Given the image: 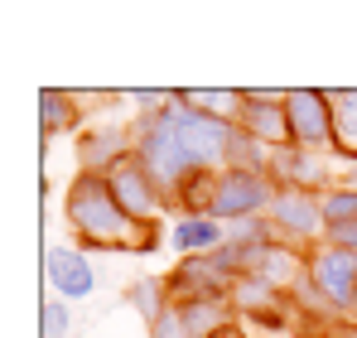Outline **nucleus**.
<instances>
[{"label":"nucleus","instance_id":"a211bd4d","mask_svg":"<svg viewBox=\"0 0 357 338\" xmlns=\"http://www.w3.org/2000/svg\"><path fill=\"white\" fill-rule=\"evenodd\" d=\"M174 309H178V319L188 324L193 338H213L218 329L237 324V304H232V300H183Z\"/></svg>","mask_w":357,"mask_h":338},{"label":"nucleus","instance_id":"a878e982","mask_svg":"<svg viewBox=\"0 0 357 338\" xmlns=\"http://www.w3.org/2000/svg\"><path fill=\"white\" fill-rule=\"evenodd\" d=\"M324 247H338V251H348V256H357V223L324 227Z\"/></svg>","mask_w":357,"mask_h":338},{"label":"nucleus","instance_id":"c85d7f7f","mask_svg":"<svg viewBox=\"0 0 357 338\" xmlns=\"http://www.w3.org/2000/svg\"><path fill=\"white\" fill-rule=\"evenodd\" d=\"M213 338H256V334H251V329H246V324L237 319V324H227V329H218Z\"/></svg>","mask_w":357,"mask_h":338},{"label":"nucleus","instance_id":"7ed1b4c3","mask_svg":"<svg viewBox=\"0 0 357 338\" xmlns=\"http://www.w3.org/2000/svg\"><path fill=\"white\" fill-rule=\"evenodd\" d=\"M275 179L271 174H251V169H222L218 174V198H213V218L218 223H246V218H266L275 203Z\"/></svg>","mask_w":357,"mask_h":338},{"label":"nucleus","instance_id":"bb28decb","mask_svg":"<svg viewBox=\"0 0 357 338\" xmlns=\"http://www.w3.org/2000/svg\"><path fill=\"white\" fill-rule=\"evenodd\" d=\"M309 338H357V324L353 319H333V324H324L319 334H309Z\"/></svg>","mask_w":357,"mask_h":338},{"label":"nucleus","instance_id":"6ab92c4d","mask_svg":"<svg viewBox=\"0 0 357 338\" xmlns=\"http://www.w3.org/2000/svg\"><path fill=\"white\" fill-rule=\"evenodd\" d=\"M126 304H130V309L145 319V329H150V324H155V319L174 304L169 281H165V276H135V281L126 285Z\"/></svg>","mask_w":357,"mask_h":338},{"label":"nucleus","instance_id":"dca6fc26","mask_svg":"<svg viewBox=\"0 0 357 338\" xmlns=\"http://www.w3.org/2000/svg\"><path fill=\"white\" fill-rule=\"evenodd\" d=\"M227 242V223H218V218H169V247H174V256H213L218 247Z\"/></svg>","mask_w":357,"mask_h":338},{"label":"nucleus","instance_id":"412c9836","mask_svg":"<svg viewBox=\"0 0 357 338\" xmlns=\"http://www.w3.org/2000/svg\"><path fill=\"white\" fill-rule=\"evenodd\" d=\"M271 145H261L251 131L232 126V145H227V169H251V174H271Z\"/></svg>","mask_w":357,"mask_h":338},{"label":"nucleus","instance_id":"2eb2a0df","mask_svg":"<svg viewBox=\"0 0 357 338\" xmlns=\"http://www.w3.org/2000/svg\"><path fill=\"white\" fill-rule=\"evenodd\" d=\"M39 131H44V140H54V135H82L87 131V112H82V97L77 92H68V87H44L39 92Z\"/></svg>","mask_w":357,"mask_h":338},{"label":"nucleus","instance_id":"4be33fe9","mask_svg":"<svg viewBox=\"0 0 357 338\" xmlns=\"http://www.w3.org/2000/svg\"><path fill=\"white\" fill-rule=\"evenodd\" d=\"M68 334H73V304L49 295L39 304V338H68Z\"/></svg>","mask_w":357,"mask_h":338},{"label":"nucleus","instance_id":"b1692460","mask_svg":"<svg viewBox=\"0 0 357 338\" xmlns=\"http://www.w3.org/2000/svg\"><path fill=\"white\" fill-rule=\"evenodd\" d=\"M169 97H174V92H155V87L126 92V102L135 107V116H155V112H165V107H169Z\"/></svg>","mask_w":357,"mask_h":338},{"label":"nucleus","instance_id":"393cba45","mask_svg":"<svg viewBox=\"0 0 357 338\" xmlns=\"http://www.w3.org/2000/svg\"><path fill=\"white\" fill-rule=\"evenodd\" d=\"M150 338H193V334H188V324L178 319V309L169 304V309H165V314L150 324Z\"/></svg>","mask_w":357,"mask_h":338},{"label":"nucleus","instance_id":"f257e3e1","mask_svg":"<svg viewBox=\"0 0 357 338\" xmlns=\"http://www.w3.org/2000/svg\"><path fill=\"white\" fill-rule=\"evenodd\" d=\"M63 223L73 227L77 247L92 256H107V251H130V237L135 223L121 213L116 193L107 184V174H73L68 189H63Z\"/></svg>","mask_w":357,"mask_h":338},{"label":"nucleus","instance_id":"f8f14e48","mask_svg":"<svg viewBox=\"0 0 357 338\" xmlns=\"http://www.w3.org/2000/svg\"><path fill=\"white\" fill-rule=\"evenodd\" d=\"M246 92V112H241V131H251L261 145L285 150L290 145V112H285V92L290 87H241Z\"/></svg>","mask_w":357,"mask_h":338},{"label":"nucleus","instance_id":"0eeeda50","mask_svg":"<svg viewBox=\"0 0 357 338\" xmlns=\"http://www.w3.org/2000/svg\"><path fill=\"white\" fill-rule=\"evenodd\" d=\"M107 184H112L121 213H126L130 223H165V218H169V198H165V189L150 179V169L140 165L135 155L121 160V165L107 174Z\"/></svg>","mask_w":357,"mask_h":338},{"label":"nucleus","instance_id":"9b49d317","mask_svg":"<svg viewBox=\"0 0 357 338\" xmlns=\"http://www.w3.org/2000/svg\"><path fill=\"white\" fill-rule=\"evenodd\" d=\"M130 155H135V131L126 121H97L77 135V169L82 174H112Z\"/></svg>","mask_w":357,"mask_h":338},{"label":"nucleus","instance_id":"ddd939ff","mask_svg":"<svg viewBox=\"0 0 357 338\" xmlns=\"http://www.w3.org/2000/svg\"><path fill=\"white\" fill-rule=\"evenodd\" d=\"M232 304H237V319H251V324H261V329H295L290 295L275 290L271 281H261V276H237Z\"/></svg>","mask_w":357,"mask_h":338},{"label":"nucleus","instance_id":"39448f33","mask_svg":"<svg viewBox=\"0 0 357 338\" xmlns=\"http://www.w3.org/2000/svg\"><path fill=\"white\" fill-rule=\"evenodd\" d=\"M169 121L178 126V135H183V145H188V155H193V165L198 169H227V145H232V121H218V116H203V112H188L183 107V97H169Z\"/></svg>","mask_w":357,"mask_h":338},{"label":"nucleus","instance_id":"f3484780","mask_svg":"<svg viewBox=\"0 0 357 338\" xmlns=\"http://www.w3.org/2000/svg\"><path fill=\"white\" fill-rule=\"evenodd\" d=\"M183 107L203 116H218V121H232L237 126L241 112H246V92L241 87H178Z\"/></svg>","mask_w":357,"mask_h":338},{"label":"nucleus","instance_id":"423d86ee","mask_svg":"<svg viewBox=\"0 0 357 338\" xmlns=\"http://www.w3.org/2000/svg\"><path fill=\"white\" fill-rule=\"evenodd\" d=\"M271 227L285 247L314 251L324 242V193H304V189H280L271 203Z\"/></svg>","mask_w":357,"mask_h":338},{"label":"nucleus","instance_id":"f03ea898","mask_svg":"<svg viewBox=\"0 0 357 338\" xmlns=\"http://www.w3.org/2000/svg\"><path fill=\"white\" fill-rule=\"evenodd\" d=\"M130 131H135V160L150 169V179L165 189V198H174V189L198 169L183 135H178V126L169 121V112H155V116H135Z\"/></svg>","mask_w":357,"mask_h":338},{"label":"nucleus","instance_id":"5701e85b","mask_svg":"<svg viewBox=\"0 0 357 338\" xmlns=\"http://www.w3.org/2000/svg\"><path fill=\"white\" fill-rule=\"evenodd\" d=\"M338 223H357V189H343V184H333L324 193V227Z\"/></svg>","mask_w":357,"mask_h":338},{"label":"nucleus","instance_id":"4468645a","mask_svg":"<svg viewBox=\"0 0 357 338\" xmlns=\"http://www.w3.org/2000/svg\"><path fill=\"white\" fill-rule=\"evenodd\" d=\"M165 281H169L174 304H183V300H232L237 276H227L213 256H183L174 261V271H165Z\"/></svg>","mask_w":357,"mask_h":338},{"label":"nucleus","instance_id":"6e6552de","mask_svg":"<svg viewBox=\"0 0 357 338\" xmlns=\"http://www.w3.org/2000/svg\"><path fill=\"white\" fill-rule=\"evenodd\" d=\"M44 285H49V295H59L68 304H82V300H92L97 295V266H92V256L82 251V247H68V242H54L49 251H44Z\"/></svg>","mask_w":357,"mask_h":338},{"label":"nucleus","instance_id":"20e7f679","mask_svg":"<svg viewBox=\"0 0 357 338\" xmlns=\"http://www.w3.org/2000/svg\"><path fill=\"white\" fill-rule=\"evenodd\" d=\"M285 112H290V145L319 150V155H333V150H338L333 102H328L324 87H290V92H285Z\"/></svg>","mask_w":357,"mask_h":338},{"label":"nucleus","instance_id":"cd10ccee","mask_svg":"<svg viewBox=\"0 0 357 338\" xmlns=\"http://www.w3.org/2000/svg\"><path fill=\"white\" fill-rule=\"evenodd\" d=\"M338 184H343V189H357V160H338Z\"/></svg>","mask_w":357,"mask_h":338},{"label":"nucleus","instance_id":"aec40b11","mask_svg":"<svg viewBox=\"0 0 357 338\" xmlns=\"http://www.w3.org/2000/svg\"><path fill=\"white\" fill-rule=\"evenodd\" d=\"M333 102V135H338V160H357V87H328Z\"/></svg>","mask_w":357,"mask_h":338},{"label":"nucleus","instance_id":"9d476101","mask_svg":"<svg viewBox=\"0 0 357 338\" xmlns=\"http://www.w3.org/2000/svg\"><path fill=\"white\" fill-rule=\"evenodd\" d=\"M338 155H319V150H299V145H285L271 155V179L275 189H304V193H328L338 184V169H333Z\"/></svg>","mask_w":357,"mask_h":338},{"label":"nucleus","instance_id":"c756f323","mask_svg":"<svg viewBox=\"0 0 357 338\" xmlns=\"http://www.w3.org/2000/svg\"><path fill=\"white\" fill-rule=\"evenodd\" d=\"M348 319H353V324H357V295H353V309H348Z\"/></svg>","mask_w":357,"mask_h":338},{"label":"nucleus","instance_id":"1a4fd4ad","mask_svg":"<svg viewBox=\"0 0 357 338\" xmlns=\"http://www.w3.org/2000/svg\"><path fill=\"white\" fill-rule=\"evenodd\" d=\"M304 276L314 281V290L328 300V309H333L338 319H348L353 295H357V256L319 242V247L309 251V261H304Z\"/></svg>","mask_w":357,"mask_h":338}]
</instances>
